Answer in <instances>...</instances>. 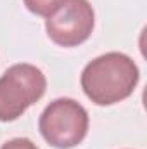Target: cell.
I'll list each match as a JSON object with an SVG mask.
<instances>
[{
	"label": "cell",
	"mask_w": 147,
	"mask_h": 149,
	"mask_svg": "<svg viewBox=\"0 0 147 149\" xmlns=\"http://www.w3.org/2000/svg\"><path fill=\"white\" fill-rule=\"evenodd\" d=\"M139 80V66L123 52H106L92 59L80 76L83 94L97 106H112L128 99Z\"/></svg>",
	"instance_id": "6da1fadb"
},
{
	"label": "cell",
	"mask_w": 147,
	"mask_h": 149,
	"mask_svg": "<svg viewBox=\"0 0 147 149\" xmlns=\"http://www.w3.org/2000/svg\"><path fill=\"white\" fill-rule=\"evenodd\" d=\"M47 90L43 71L30 63H17L0 76V121L9 123L23 116Z\"/></svg>",
	"instance_id": "7a4b0ae2"
},
{
	"label": "cell",
	"mask_w": 147,
	"mask_h": 149,
	"mask_svg": "<svg viewBox=\"0 0 147 149\" xmlns=\"http://www.w3.org/2000/svg\"><path fill=\"white\" fill-rule=\"evenodd\" d=\"M88 111L71 97L52 101L40 114L38 130L45 142L55 149H71L88 134Z\"/></svg>",
	"instance_id": "3957f363"
},
{
	"label": "cell",
	"mask_w": 147,
	"mask_h": 149,
	"mask_svg": "<svg viewBox=\"0 0 147 149\" xmlns=\"http://www.w3.org/2000/svg\"><path fill=\"white\" fill-rule=\"evenodd\" d=\"M95 26V10L88 0H64L45 19L47 37L59 47H78L87 42Z\"/></svg>",
	"instance_id": "277c9868"
},
{
	"label": "cell",
	"mask_w": 147,
	"mask_h": 149,
	"mask_svg": "<svg viewBox=\"0 0 147 149\" xmlns=\"http://www.w3.org/2000/svg\"><path fill=\"white\" fill-rule=\"evenodd\" d=\"M26 9L35 14V16H42V17H49L50 14H54L62 3L64 0H23Z\"/></svg>",
	"instance_id": "5b68a950"
},
{
	"label": "cell",
	"mask_w": 147,
	"mask_h": 149,
	"mask_svg": "<svg viewBox=\"0 0 147 149\" xmlns=\"http://www.w3.org/2000/svg\"><path fill=\"white\" fill-rule=\"evenodd\" d=\"M0 149H40V148L28 137H16V139L7 141L5 144H2Z\"/></svg>",
	"instance_id": "8992f818"
}]
</instances>
